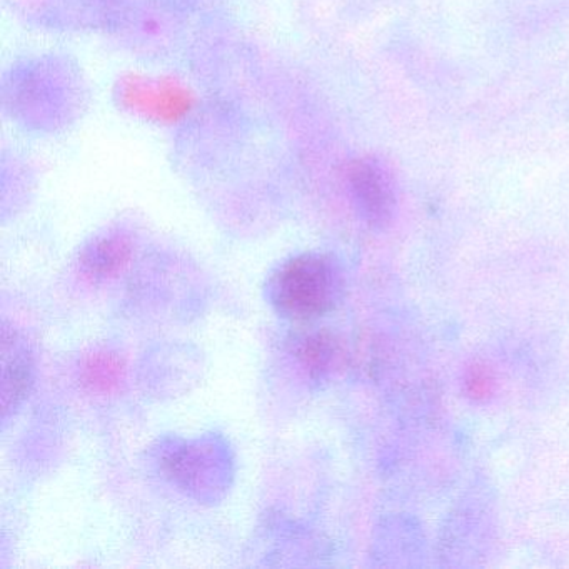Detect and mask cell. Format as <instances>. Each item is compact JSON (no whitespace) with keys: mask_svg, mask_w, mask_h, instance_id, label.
<instances>
[{"mask_svg":"<svg viewBox=\"0 0 569 569\" xmlns=\"http://www.w3.org/2000/svg\"><path fill=\"white\" fill-rule=\"evenodd\" d=\"M466 385H468L469 395H471L472 398L479 399L491 395L492 385H495V382H492L488 369L475 368L469 372Z\"/></svg>","mask_w":569,"mask_h":569,"instance_id":"cell-8","label":"cell"},{"mask_svg":"<svg viewBox=\"0 0 569 569\" xmlns=\"http://www.w3.org/2000/svg\"><path fill=\"white\" fill-rule=\"evenodd\" d=\"M122 366L116 356L98 352L84 362L82 376L86 385L96 391H111L121 381Z\"/></svg>","mask_w":569,"mask_h":569,"instance_id":"cell-7","label":"cell"},{"mask_svg":"<svg viewBox=\"0 0 569 569\" xmlns=\"http://www.w3.org/2000/svg\"><path fill=\"white\" fill-rule=\"evenodd\" d=\"M269 288L272 305L281 315L292 319H312L332 308L338 284L328 259L302 254L284 262Z\"/></svg>","mask_w":569,"mask_h":569,"instance_id":"cell-1","label":"cell"},{"mask_svg":"<svg viewBox=\"0 0 569 569\" xmlns=\"http://www.w3.org/2000/svg\"><path fill=\"white\" fill-rule=\"evenodd\" d=\"M296 356L312 378H321L338 361L339 345L329 332H312L299 341Z\"/></svg>","mask_w":569,"mask_h":569,"instance_id":"cell-6","label":"cell"},{"mask_svg":"<svg viewBox=\"0 0 569 569\" xmlns=\"http://www.w3.org/2000/svg\"><path fill=\"white\" fill-rule=\"evenodd\" d=\"M131 258L132 248L126 239L106 238L82 251L81 264L92 278L104 279L124 271Z\"/></svg>","mask_w":569,"mask_h":569,"instance_id":"cell-5","label":"cell"},{"mask_svg":"<svg viewBox=\"0 0 569 569\" xmlns=\"http://www.w3.org/2000/svg\"><path fill=\"white\" fill-rule=\"evenodd\" d=\"M2 355H4V369H2V408L4 416L19 408L32 386V362L22 346H19L16 332L2 331Z\"/></svg>","mask_w":569,"mask_h":569,"instance_id":"cell-3","label":"cell"},{"mask_svg":"<svg viewBox=\"0 0 569 569\" xmlns=\"http://www.w3.org/2000/svg\"><path fill=\"white\" fill-rule=\"evenodd\" d=\"M348 184L356 204L371 224H382L391 218L395 194L388 176L376 162L368 159L352 161L348 166Z\"/></svg>","mask_w":569,"mask_h":569,"instance_id":"cell-2","label":"cell"},{"mask_svg":"<svg viewBox=\"0 0 569 569\" xmlns=\"http://www.w3.org/2000/svg\"><path fill=\"white\" fill-rule=\"evenodd\" d=\"M211 448H199V446H182L176 448V451L169 452L164 458V469L176 482L184 488L196 489L204 488L209 481H212L211 471L216 469V461L212 459Z\"/></svg>","mask_w":569,"mask_h":569,"instance_id":"cell-4","label":"cell"}]
</instances>
